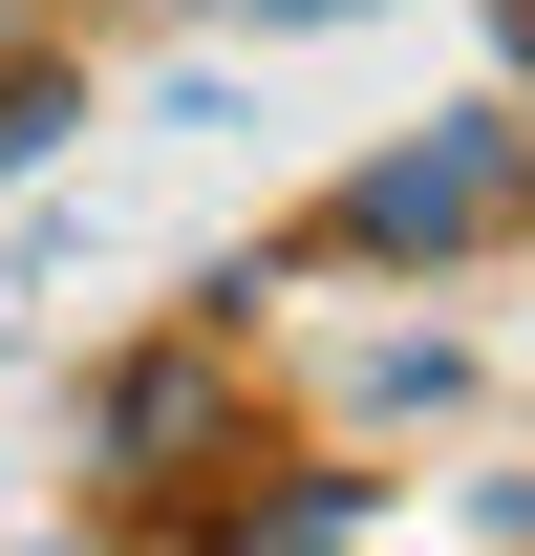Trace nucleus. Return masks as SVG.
Segmentation results:
<instances>
[{
    "mask_svg": "<svg viewBox=\"0 0 535 556\" xmlns=\"http://www.w3.org/2000/svg\"><path fill=\"white\" fill-rule=\"evenodd\" d=\"M214 22H258V43H322V22H386V0H214Z\"/></svg>",
    "mask_w": 535,
    "mask_h": 556,
    "instance_id": "6",
    "label": "nucleus"
},
{
    "mask_svg": "<svg viewBox=\"0 0 535 556\" xmlns=\"http://www.w3.org/2000/svg\"><path fill=\"white\" fill-rule=\"evenodd\" d=\"M386 514H407V492L343 471V450H322V471H258V450H236V492H194L214 556H343V535H386Z\"/></svg>",
    "mask_w": 535,
    "mask_h": 556,
    "instance_id": "3",
    "label": "nucleus"
},
{
    "mask_svg": "<svg viewBox=\"0 0 535 556\" xmlns=\"http://www.w3.org/2000/svg\"><path fill=\"white\" fill-rule=\"evenodd\" d=\"M471 407V343L450 321H386V343H364V428H450Z\"/></svg>",
    "mask_w": 535,
    "mask_h": 556,
    "instance_id": "5",
    "label": "nucleus"
},
{
    "mask_svg": "<svg viewBox=\"0 0 535 556\" xmlns=\"http://www.w3.org/2000/svg\"><path fill=\"white\" fill-rule=\"evenodd\" d=\"M514 236H535V108L471 86V108H428V129L343 150L322 214H300L278 257H322V278H471V257H514Z\"/></svg>",
    "mask_w": 535,
    "mask_h": 556,
    "instance_id": "1",
    "label": "nucleus"
},
{
    "mask_svg": "<svg viewBox=\"0 0 535 556\" xmlns=\"http://www.w3.org/2000/svg\"><path fill=\"white\" fill-rule=\"evenodd\" d=\"M0 43H43V0H0Z\"/></svg>",
    "mask_w": 535,
    "mask_h": 556,
    "instance_id": "7",
    "label": "nucleus"
},
{
    "mask_svg": "<svg viewBox=\"0 0 535 556\" xmlns=\"http://www.w3.org/2000/svg\"><path fill=\"white\" fill-rule=\"evenodd\" d=\"M65 129H86V43L43 22V43H0V172H43Z\"/></svg>",
    "mask_w": 535,
    "mask_h": 556,
    "instance_id": "4",
    "label": "nucleus"
},
{
    "mask_svg": "<svg viewBox=\"0 0 535 556\" xmlns=\"http://www.w3.org/2000/svg\"><path fill=\"white\" fill-rule=\"evenodd\" d=\"M258 450V343L236 321H150V343L86 364V514H194V471H236Z\"/></svg>",
    "mask_w": 535,
    "mask_h": 556,
    "instance_id": "2",
    "label": "nucleus"
}]
</instances>
